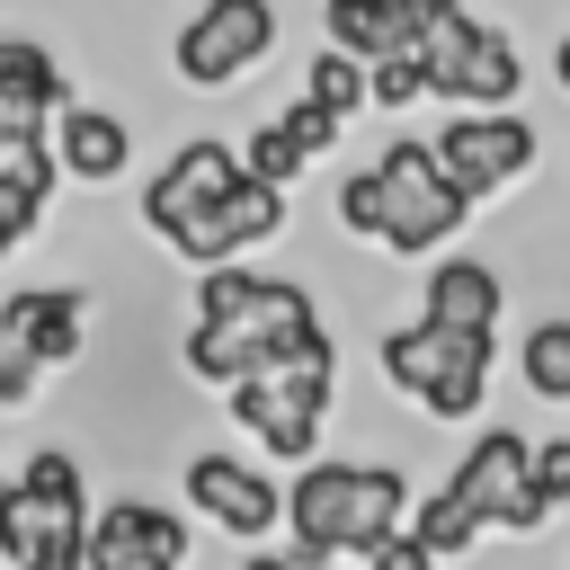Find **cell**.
Segmentation results:
<instances>
[{
	"label": "cell",
	"mask_w": 570,
	"mask_h": 570,
	"mask_svg": "<svg viewBox=\"0 0 570 570\" xmlns=\"http://www.w3.org/2000/svg\"><path fill=\"white\" fill-rule=\"evenodd\" d=\"M410 98H428V62L419 53H383L374 62V107H410Z\"/></svg>",
	"instance_id": "cell-28"
},
{
	"label": "cell",
	"mask_w": 570,
	"mask_h": 570,
	"mask_svg": "<svg viewBox=\"0 0 570 570\" xmlns=\"http://www.w3.org/2000/svg\"><path fill=\"white\" fill-rule=\"evenodd\" d=\"M410 525L428 534V552H436V561H463V552H472V543L490 534V517H481V508H472V499H463L454 481H445V490H428V499L410 508Z\"/></svg>",
	"instance_id": "cell-18"
},
{
	"label": "cell",
	"mask_w": 570,
	"mask_h": 570,
	"mask_svg": "<svg viewBox=\"0 0 570 570\" xmlns=\"http://www.w3.org/2000/svg\"><path fill=\"white\" fill-rule=\"evenodd\" d=\"M53 160H62V178H80V187H116V178L134 169V134H125L116 107L71 98V107L53 116Z\"/></svg>",
	"instance_id": "cell-14"
},
{
	"label": "cell",
	"mask_w": 570,
	"mask_h": 570,
	"mask_svg": "<svg viewBox=\"0 0 570 570\" xmlns=\"http://www.w3.org/2000/svg\"><path fill=\"white\" fill-rule=\"evenodd\" d=\"M36 374H45V365H36V356H27V347H18L9 330H0V410H27V401L45 392Z\"/></svg>",
	"instance_id": "cell-29"
},
{
	"label": "cell",
	"mask_w": 570,
	"mask_h": 570,
	"mask_svg": "<svg viewBox=\"0 0 570 570\" xmlns=\"http://www.w3.org/2000/svg\"><path fill=\"white\" fill-rule=\"evenodd\" d=\"M410 472L401 463H347V454H312V463H294V481H285V525H294V561L303 570H321L330 552H374L383 534H401L410 525Z\"/></svg>",
	"instance_id": "cell-2"
},
{
	"label": "cell",
	"mask_w": 570,
	"mask_h": 570,
	"mask_svg": "<svg viewBox=\"0 0 570 570\" xmlns=\"http://www.w3.org/2000/svg\"><path fill=\"white\" fill-rule=\"evenodd\" d=\"M240 570H303V561H276V552H249Z\"/></svg>",
	"instance_id": "cell-32"
},
{
	"label": "cell",
	"mask_w": 570,
	"mask_h": 570,
	"mask_svg": "<svg viewBox=\"0 0 570 570\" xmlns=\"http://www.w3.org/2000/svg\"><path fill=\"white\" fill-rule=\"evenodd\" d=\"M419 62H428V98H472V107H508L517 98V80H525V62H517V45L499 36V27H481L472 9H454L428 45H419Z\"/></svg>",
	"instance_id": "cell-7"
},
{
	"label": "cell",
	"mask_w": 570,
	"mask_h": 570,
	"mask_svg": "<svg viewBox=\"0 0 570 570\" xmlns=\"http://www.w3.org/2000/svg\"><path fill=\"white\" fill-rule=\"evenodd\" d=\"M0 178H62V160H53V134H45V125H18V116H0Z\"/></svg>",
	"instance_id": "cell-25"
},
{
	"label": "cell",
	"mask_w": 570,
	"mask_h": 570,
	"mask_svg": "<svg viewBox=\"0 0 570 570\" xmlns=\"http://www.w3.org/2000/svg\"><path fill=\"white\" fill-rule=\"evenodd\" d=\"M196 534L151 508V499H107V517H89V570H187Z\"/></svg>",
	"instance_id": "cell-11"
},
{
	"label": "cell",
	"mask_w": 570,
	"mask_h": 570,
	"mask_svg": "<svg viewBox=\"0 0 570 570\" xmlns=\"http://www.w3.org/2000/svg\"><path fill=\"white\" fill-rule=\"evenodd\" d=\"M338 223H347L356 240H374V249H383V232H392V178H383V160L338 178Z\"/></svg>",
	"instance_id": "cell-22"
},
{
	"label": "cell",
	"mask_w": 570,
	"mask_h": 570,
	"mask_svg": "<svg viewBox=\"0 0 570 570\" xmlns=\"http://www.w3.org/2000/svg\"><path fill=\"white\" fill-rule=\"evenodd\" d=\"M419 312L463 321V330H499V267H490V258H436Z\"/></svg>",
	"instance_id": "cell-17"
},
{
	"label": "cell",
	"mask_w": 570,
	"mask_h": 570,
	"mask_svg": "<svg viewBox=\"0 0 570 570\" xmlns=\"http://www.w3.org/2000/svg\"><path fill=\"white\" fill-rule=\"evenodd\" d=\"M365 570H436V552H428L419 525H401V534H383V543L365 552Z\"/></svg>",
	"instance_id": "cell-30"
},
{
	"label": "cell",
	"mask_w": 570,
	"mask_h": 570,
	"mask_svg": "<svg viewBox=\"0 0 570 570\" xmlns=\"http://www.w3.org/2000/svg\"><path fill=\"white\" fill-rule=\"evenodd\" d=\"M383 383L392 392H410L428 419H472L481 410V392H490V330H463V321H436V312H419V321H401V330H383Z\"/></svg>",
	"instance_id": "cell-3"
},
{
	"label": "cell",
	"mask_w": 570,
	"mask_h": 570,
	"mask_svg": "<svg viewBox=\"0 0 570 570\" xmlns=\"http://www.w3.org/2000/svg\"><path fill=\"white\" fill-rule=\"evenodd\" d=\"M178 490H187V508H196L205 525H223L232 543H258V534L285 525V481H267L249 454H187Z\"/></svg>",
	"instance_id": "cell-9"
},
{
	"label": "cell",
	"mask_w": 570,
	"mask_h": 570,
	"mask_svg": "<svg viewBox=\"0 0 570 570\" xmlns=\"http://www.w3.org/2000/svg\"><path fill=\"white\" fill-rule=\"evenodd\" d=\"M303 89H312L330 116H356V107H374V62H356L347 45H321L312 71H303Z\"/></svg>",
	"instance_id": "cell-19"
},
{
	"label": "cell",
	"mask_w": 570,
	"mask_h": 570,
	"mask_svg": "<svg viewBox=\"0 0 570 570\" xmlns=\"http://www.w3.org/2000/svg\"><path fill=\"white\" fill-rule=\"evenodd\" d=\"M517 374L534 401H570V321H534L517 347Z\"/></svg>",
	"instance_id": "cell-20"
},
{
	"label": "cell",
	"mask_w": 570,
	"mask_h": 570,
	"mask_svg": "<svg viewBox=\"0 0 570 570\" xmlns=\"http://www.w3.org/2000/svg\"><path fill=\"white\" fill-rule=\"evenodd\" d=\"M0 330L53 374V365H80V347H89V294L80 285H18L9 303H0Z\"/></svg>",
	"instance_id": "cell-13"
},
{
	"label": "cell",
	"mask_w": 570,
	"mask_h": 570,
	"mask_svg": "<svg viewBox=\"0 0 570 570\" xmlns=\"http://www.w3.org/2000/svg\"><path fill=\"white\" fill-rule=\"evenodd\" d=\"M436 160L454 169V187L472 205H490V196H508L534 169V125L508 116V107H454L445 134H436Z\"/></svg>",
	"instance_id": "cell-8"
},
{
	"label": "cell",
	"mask_w": 570,
	"mask_h": 570,
	"mask_svg": "<svg viewBox=\"0 0 570 570\" xmlns=\"http://www.w3.org/2000/svg\"><path fill=\"white\" fill-rule=\"evenodd\" d=\"M534 472H543V490L570 508V436H552V445H534Z\"/></svg>",
	"instance_id": "cell-31"
},
{
	"label": "cell",
	"mask_w": 570,
	"mask_h": 570,
	"mask_svg": "<svg viewBox=\"0 0 570 570\" xmlns=\"http://www.w3.org/2000/svg\"><path fill=\"white\" fill-rule=\"evenodd\" d=\"M276 116H285V125L303 134V151H312V160H321V151H338V134H347V116H330V107H321L312 89H303V98H285Z\"/></svg>",
	"instance_id": "cell-26"
},
{
	"label": "cell",
	"mask_w": 570,
	"mask_h": 570,
	"mask_svg": "<svg viewBox=\"0 0 570 570\" xmlns=\"http://www.w3.org/2000/svg\"><path fill=\"white\" fill-rule=\"evenodd\" d=\"M62 107H71L62 62H53L36 36H9V27H0V116H18V125H53Z\"/></svg>",
	"instance_id": "cell-16"
},
{
	"label": "cell",
	"mask_w": 570,
	"mask_h": 570,
	"mask_svg": "<svg viewBox=\"0 0 570 570\" xmlns=\"http://www.w3.org/2000/svg\"><path fill=\"white\" fill-rule=\"evenodd\" d=\"M321 27H330V45H347L356 62H383V53H392V0H321Z\"/></svg>",
	"instance_id": "cell-21"
},
{
	"label": "cell",
	"mask_w": 570,
	"mask_h": 570,
	"mask_svg": "<svg viewBox=\"0 0 570 570\" xmlns=\"http://www.w3.org/2000/svg\"><path fill=\"white\" fill-rule=\"evenodd\" d=\"M525 481H534V445H525L517 428H481V436H472V454L454 463V490H463L490 525L517 508V490H525Z\"/></svg>",
	"instance_id": "cell-15"
},
{
	"label": "cell",
	"mask_w": 570,
	"mask_h": 570,
	"mask_svg": "<svg viewBox=\"0 0 570 570\" xmlns=\"http://www.w3.org/2000/svg\"><path fill=\"white\" fill-rule=\"evenodd\" d=\"M552 80H561V89H570V36H561V45H552Z\"/></svg>",
	"instance_id": "cell-33"
},
{
	"label": "cell",
	"mask_w": 570,
	"mask_h": 570,
	"mask_svg": "<svg viewBox=\"0 0 570 570\" xmlns=\"http://www.w3.org/2000/svg\"><path fill=\"white\" fill-rule=\"evenodd\" d=\"M223 401H232V419L249 428L258 454H276V463H312L321 419H330V401H338V356H303V365L240 374Z\"/></svg>",
	"instance_id": "cell-4"
},
{
	"label": "cell",
	"mask_w": 570,
	"mask_h": 570,
	"mask_svg": "<svg viewBox=\"0 0 570 570\" xmlns=\"http://www.w3.org/2000/svg\"><path fill=\"white\" fill-rule=\"evenodd\" d=\"M240 169H249V160H240V142H223V134L178 142V151L160 160V178L142 187V223H151V240L169 249V240H178V232H187V223H196V214H205Z\"/></svg>",
	"instance_id": "cell-10"
},
{
	"label": "cell",
	"mask_w": 570,
	"mask_h": 570,
	"mask_svg": "<svg viewBox=\"0 0 570 570\" xmlns=\"http://www.w3.org/2000/svg\"><path fill=\"white\" fill-rule=\"evenodd\" d=\"M267 45H276V9L267 0H205L169 36V62H178L187 89H232V80H249L267 62Z\"/></svg>",
	"instance_id": "cell-6"
},
{
	"label": "cell",
	"mask_w": 570,
	"mask_h": 570,
	"mask_svg": "<svg viewBox=\"0 0 570 570\" xmlns=\"http://www.w3.org/2000/svg\"><path fill=\"white\" fill-rule=\"evenodd\" d=\"M18 481H27V490H36L45 508H62V517H98V508H89V481H80V463H71L62 445H36Z\"/></svg>",
	"instance_id": "cell-24"
},
{
	"label": "cell",
	"mask_w": 570,
	"mask_h": 570,
	"mask_svg": "<svg viewBox=\"0 0 570 570\" xmlns=\"http://www.w3.org/2000/svg\"><path fill=\"white\" fill-rule=\"evenodd\" d=\"M240 160H249V178H276V187H294L303 169H321V160L303 151V134H294L285 116H267V125H258V134L240 142Z\"/></svg>",
	"instance_id": "cell-23"
},
{
	"label": "cell",
	"mask_w": 570,
	"mask_h": 570,
	"mask_svg": "<svg viewBox=\"0 0 570 570\" xmlns=\"http://www.w3.org/2000/svg\"><path fill=\"white\" fill-rule=\"evenodd\" d=\"M454 9H463V0H392V53H419Z\"/></svg>",
	"instance_id": "cell-27"
},
{
	"label": "cell",
	"mask_w": 570,
	"mask_h": 570,
	"mask_svg": "<svg viewBox=\"0 0 570 570\" xmlns=\"http://www.w3.org/2000/svg\"><path fill=\"white\" fill-rule=\"evenodd\" d=\"M303 356H338L330 330H321V303L294 285V276H258L249 258H223V267H196V321L178 338V365L196 383H240V374H267V365H303Z\"/></svg>",
	"instance_id": "cell-1"
},
{
	"label": "cell",
	"mask_w": 570,
	"mask_h": 570,
	"mask_svg": "<svg viewBox=\"0 0 570 570\" xmlns=\"http://www.w3.org/2000/svg\"><path fill=\"white\" fill-rule=\"evenodd\" d=\"M0 561L9 570H89V517H62L27 481H0Z\"/></svg>",
	"instance_id": "cell-12"
},
{
	"label": "cell",
	"mask_w": 570,
	"mask_h": 570,
	"mask_svg": "<svg viewBox=\"0 0 570 570\" xmlns=\"http://www.w3.org/2000/svg\"><path fill=\"white\" fill-rule=\"evenodd\" d=\"M374 160H383V178H392V232H383L392 258H428L436 240H454V232L472 223V196L454 187V169L436 160V142L392 134Z\"/></svg>",
	"instance_id": "cell-5"
}]
</instances>
